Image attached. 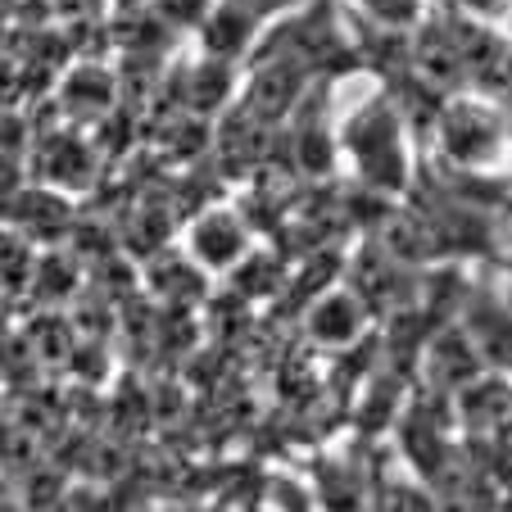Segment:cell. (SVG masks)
<instances>
[{
    "instance_id": "30bf717a",
    "label": "cell",
    "mask_w": 512,
    "mask_h": 512,
    "mask_svg": "<svg viewBox=\"0 0 512 512\" xmlns=\"http://www.w3.org/2000/svg\"><path fill=\"white\" fill-rule=\"evenodd\" d=\"M499 268H503V295H508V300H512V236H508V241H503Z\"/></svg>"
},
{
    "instance_id": "3957f363",
    "label": "cell",
    "mask_w": 512,
    "mask_h": 512,
    "mask_svg": "<svg viewBox=\"0 0 512 512\" xmlns=\"http://www.w3.org/2000/svg\"><path fill=\"white\" fill-rule=\"evenodd\" d=\"M254 254V227L241 204H213L186 227V259H195L213 277H232Z\"/></svg>"
},
{
    "instance_id": "277c9868",
    "label": "cell",
    "mask_w": 512,
    "mask_h": 512,
    "mask_svg": "<svg viewBox=\"0 0 512 512\" xmlns=\"http://www.w3.org/2000/svg\"><path fill=\"white\" fill-rule=\"evenodd\" d=\"M372 304L363 300V290L354 281H331L327 290H318L304 309V331L313 345L322 349H349L363 340V331L372 327Z\"/></svg>"
},
{
    "instance_id": "52a82bcc",
    "label": "cell",
    "mask_w": 512,
    "mask_h": 512,
    "mask_svg": "<svg viewBox=\"0 0 512 512\" xmlns=\"http://www.w3.org/2000/svg\"><path fill=\"white\" fill-rule=\"evenodd\" d=\"M349 14L390 32H417L431 14V0H349Z\"/></svg>"
},
{
    "instance_id": "5b68a950",
    "label": "cell",
    "mask_w": 512,
    "mask_h": 512,
    "mask_svg": "<svg viewBox=\"0 0 512 512\" xmlns=\"http://www.w3.org/2000/svg\"><path fill=\"white\" fill-rule=\"evenodd\" d=\"M463 327L472 331L476 349L485 354V363L499 372H512V300L490 286H472L467 290L463 309H458Z\"/></svg>"
},
{
    "instance_id": "7a4b0ae2",
    "label": "cell",
    "mask_w": 512,
    "mask_h": 512,
    "mask_svg": "<svg viewBox=\"0 0 512 512\" xmlns=\"http://www.w3.org/2000/svg\"><path fill=\"white\" fill-rule=\"evenodd\" d=\"M431 136L445 173L503 177L512 168L508 100H494L490 91H449L431 118Z\"/></svg>"
},
{
    "instance_id": "8992f818",
    "label": "cell",
    "mask_w": 512,
    "mask_h": 512,
    "mask_svg": "<svg viewBox=\"0 0 512 512\" xmlns=\"http://www.w3.org/2000/svg\"><path fill=\"white\" fill-rule=\"evenodd\" d=\"M259 32H263V19L236 0H213L209 14L200 19V46L204 55L213 59H227V64H241L259 50Z\"/></svg>"
},
{
    "instance_id": "6da1fadb",
    "label": "cell",
    "mask_w": 512,
    "mask_h": 512,
    "mask_svg": "<svg viewBox=\"0 0 512 512\" xmlns=\"http://www.w3.org/2000/svg\"><path fill=\"white\" fill-rule=\"evenodd\" d=\"M340 159L372 195H408L413 191V136L395 91H377L340 123Z\"/></svg>"
},
{
    "instance_id": "9c48e42d",
    "label": "cell",
    "mask_w": 512,
    "mask_h": 512,
    "mask_svg": "<svg viewBox=\"0 0 512 512\" xmlns=\"http://www.w3.org/2000/svg\"><path fill=\"white\" fill-rule=\"evenodd\" d=\"M236 5H245V10H254L263 23H272V19H286L290 10H300L304 0H236Z\"/></svg>"
},
{
    "instance_id": "ba28073f",
    "label": "cell",
    "mask_w": 512,
    "mask_h": 512,
    "mask_svg": "<svg viewBox=\"0 0 512 512\" xmlns=\"http://www.w3.org/2000/svg\"><path fill=\"white\" fill-rule=\"evenodd\" d=\"M440 5H449L472 23H485V28H508L512 19V0H440Z\"/></svg>"
}]
</instances>
